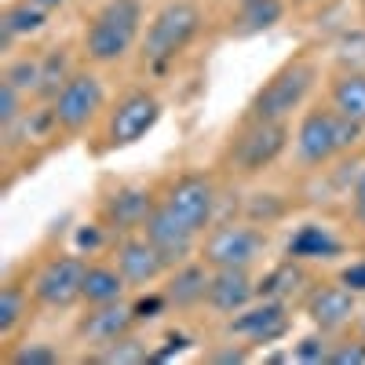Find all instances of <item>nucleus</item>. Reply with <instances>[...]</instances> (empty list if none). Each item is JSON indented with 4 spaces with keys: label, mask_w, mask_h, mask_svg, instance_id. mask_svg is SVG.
<instances>
[{
    "label": "nucleus",
    "mask_w": 365,
    "mask_h": 365,
    "mask_svg": "<svg viewBox=\"0 0 365 365\" xmlns=\"http://www.w3.org/2000/svg\"><path fill=\"white\" fill-rule=\"evenodd\" d=\"M354 216L365 223V172H361L358 182H354Z\"/></svg>",
    "instance_id": "35"
},
{
    "label": "nucleus",
    "mask_w": 365,
    "mask_h": 365,
    "mask_svg": "<svg viewBox=\"0 0 365 365\" xmlns=\"http://www.w3.org/2000/svg\"><path fill=\"white\" fill-rule=\"evenodd\" d=\"M292 358H296V361H329V344L318 340V336H307V340L296 344Z\"/></svg>",
    "instance_id": "33"
},
{
    "label": "nucleus",
    "mask_w": 365,
    "mask_h": 365,
    "mask_svg": "<svg viewBox=\"0 0 365 365\" xmlns=\"http://www.w3.org/2000/svg\"><path fill=\"white\" fill-rule=\"evenodd\" d=\"M299 282H303V270H299V267H292V263H285V267L270 270L267 278H263L259 296H263V299H282V296L296 292V289H299Z\"/></svg>",
    "instance_id": "27"
},
{
    "label": "nucleus",
    "mask_w": 365,
    "mask_h": 365,
    "mask_svg": "<svg viewBox=\"0 0 365 365\" xmlns=\"http://www.w3.org/2000/svg\"><path fill=\"white\" fill-rule=\"evenodd\" d=\"M354 296L358 292H351L344 282L340 285H322L307 299V314H311V322L322 332H332V329H340V325H347L354 318V307H358Z\"/></svg>",
    "instance_id": "16"
},
{
    "label": "nucleus",
    "mask_w": 365,
    "mask_h": 365,
    "mask_svg": "<svg viewBox=\"0 0 365 365\" xmlns=\"http://www.w3.org/2000/svg\"><path fill=\"white\" fill-rule=\"evenodd\" d=\"M329 365H365V340L361 344H336L329 351Z\"/></svg>",
    "instance_id": "32"
},
{
    "label": "nucleus",
    "mask_w": 365,
    "mask_h": 365,
    "mask_svg": "<svg viewBox=\"0 0 365 365\" xmlns=\"http://www.w3.org/2000/svg\"><path fill=\"white\" fill-rule=\"evenodd\" d=\"M332 110L365 128V73H344L332 84Z\"/></svg>",
    "instance_id": "19"
},
{
    "label": "nucleus",
    "mask_w": 365,
    "mask_h": 365,
    "mask_svg": "<svg viewBox=\"0 0 365 365\" xmlns=\"http://www.w3.org/2000/svg\"><path fill=\"white\" fill-rule=\"evenodd\" d=\"M150 354H146V344H139L135 336H120L106 347H99V354H91V361L99 365H143Z\"/></svg>",
    "instance_id": "24"
},
{
    "label": "nucleus",
    "mask_w": 365,
    "mask_h": 365,
    "mask_svg": "<svg viewBox=\"0 0 365 365\" xmlns=\"http://www.w3.org/2000/svg\"><path fill=\"white\" fill-rule=\"evenodd\" d=\"M4 81H11L19 91H37V81H41V63L34 58H19L4 70Z\"/></svg>",
    "instance_id": "29"
},
{
    "label": "nucleus",
    "mask_w": 365,
    "mask_h": 365,
    "mask_svg": "<svg viewBox=\"0 0 365 365\" xmlns=\"http://www.w3.org/2000/svg\"><path fill=\"white\" fill-rule=\"evenodd\" d=\"M201 29V8L190 0H168V4L154 15L143 41V58L150 66H165L172 58L187 51V44L197 37Z\"/></svg>",
    "instance_id": "3"
},
{
    "label": "nucleus",
    "mask_w": 365,
    "mask_h": 365,
    "mask_svg": "<svg viewBox=\"0 0 365 365\" xmlns=\"http://www.w3.org/2000/svg\"><path fill=\"white\" fill-rule=\"evenodd\" d=\"M22 318H26V292H22V285H4L0 289V336H11Z\"/></svg>",
    "instance_id": "26"
},
{
    "label": "nucleus",
    "mask_w": 365,
    "mask_h": 365,
    "mask_svg": "<svg viewBox=\"0 0 365 365\" xmlns=\"http://www.w3.org/2000/svg\"><path fill=\"white\" fill-rule=\"evenodd\" d=\"M19 103H22V91L11 81H0V125H4V128H11L15 120L22 117Z\"/></svg>",
    "instance_id": "30"
},
{
    "label": "nucleus",
    "mask_w": 365,
    "mask_h": 365,
    "mask_svg": "<svg viewBox=\"0 0 365 365\" xmlns=\"http://www.w3.org/2000/svg\"><path fill=\"white\" fill-rule=\"evenodd\" d=\"M117 270L125 274L128 285H150V282H158L161 274L168 270V263L158 252L154 241L143 234V237H125L117 245Z\"/></svg>",
    "instance_id": "13"
},
{
    "label": "nucleus",
    "mask_w": 365,
    "mask_h": 365,
    "mask_svg": "<svg viewBox=\"0 0 365 365\" xmlns=\"http://www.w3.org/2000/svg\"><path fill=\"white\" fill-rule=\"evenodd\" d=\"M361 132V125L340 117L336 110H311L296 128V154L303 165H325L344 150H351Z\"/></svg>",
    "instance_id": "4"
},
{
    "label": "nucleus",
    "mask_w": 365,
    "mask_h": 365,
    "mask_svg": "<svg viewBox=\"0 0 365 365\" xmlns=\"http://www.w3.org/2000/svg\"><path fill=\"white\" fill-rule=\"evenodd\" d=\"M289 146V128L285 120H249V128H241L237 139L230 143V161L237 172H263L285 154Z\"/></svg>",
    "instance_id": "5"
},
{
    "label": "nucleus",
    "mask_w": 365,
    "mask_h": 365,
    "mask_svg": "<svg viewBox=\"0 0 365 365\" xmlns=\"http://www.w3.org/2000/svg\"><path fill=\"white\" fill-rule=\"evenodd\" d=\"M103 81L96 73H73L66 81V88L55 96L51 103V113H55V125L63 132H81L91 125V117L103 110Z\"/></svg>",
    "instance_id": "6"
},
{
    "label": "nucleus",
    "mask_w": 365,
    "mask_h": 365,
    "mask_svg": "<svg viewBox=\"0 0 365 365\" xmlns=\"http://www.w3.org/2000/svg\"><path fill=\"white\" fill-rule=\"evenodd\" d=\"M11 361H15V365H55L58 354H55L51 347H44V344H29V347H19V351L11 354Z\"/></svg>",
    "instance_id": "31"
},
{
    "label": "nucleus",
    "mask_w": 365,
    "mask_h": 365,
    "mask_svg": "<svg viewBox=\"0 0 365 365\" xmlns=\"http://www.w3.org/2000/svg\"><path fill=\"white\" fill-rule=\"evenodd\" d=\"M29 4H37V8H44V11H51V8H63L66 0H29Z\"/></svg>",
    "instance_id": "37"
},
{
    "label": "nucleus",
    "mask_w": 365,
    "mask_h": 365,
    "mask_svg": "<svg viewBox=\"0 0 365 365\" xmlns=\"http://www.w3.org/2000/svg\"><path fill=\"white\" fill-rule=\"evenodd\" d=\"M143 230H146V237L158 245V252L165 256L168 267H179L182 259L190 256L194 241H197V234H194L187 223H182V220H175L165 205H158L154 212H150V220H146Z\"/></svg>",
    "instance_id": "12"
},
{
    "label": "nucleus",
    "mask_w": 365,
    "mask_h": 365,
    "mask_svg": "<svg viewBox=\"0 0 365 365\" xmlns=\"http://www.w3.org/2000/svg\"><path fill=\"white\" fill-rule=\"evenodd\" d=\"M267 249V237L256 227H216L205 241V263L208 267H252Z\"/></svg>",
    "instance_id": "8"
},
{
    "label": "nucleus",
    "mask_w": 365,
    "mask_h": 365,
    "mask_svg": "<svg viewBox=\"0 0 365 365\" xmlns=\"http://www.w3.org/2000/svg\"><path fill=\"white\" fill-rule=\"evenodd\" d=\"M161 120V103L154 91H128L113 110H110V125H106V139L110 146H132L139 143L150 128Z\"/></svg>",
    "instance_id": "7"
},
{
    "label": "nucleus",
    "mask_w": 365,
    "mask_h": 365,
    "mask_svg": "<svg viewBox=\"0 0 365 365\" xmlns=\"http://www.w3.org/2000/svg\"><path fill=\"white\" fill-rule=\"evenodd\" d=\"M165 303V296H154V299H146V303H139L135 307V318H154V311Z\"/></svg>",
    "instance_id": "36"
},
{
    "label": "nucleus",
    "mask_w": 365,
    "mask_h": 365,
    "mask_svg": "<svg viewBox=\"0 0 365 365\" xmlns=\"http://www.w3.org/2000/svg\"><path fill=\"white\" fill-rule=\"evenodd\" d=\"M143 8L139 0H110V4L91 19L84 34V51L91 63H117L125 58L139 37Z\"/></svg>",
    "instance_id": "1"
},
{
    "label": "nucleus",
    "mask_w": 365,
    "mask_h": 365,
    "mask_svg": "<svg viewBox=\"0 0 365 365\" xmlns=\"http://www.w3.org/2000/svg\"><path fill=\"white\" fill-rule=\"evenodd\" d=\"M336 63L351 73H365V29H351L336 44Z\"/></svg>",
    "instance_id": "28"
},
{
    "label": "nucleus",
    "mask_w": 365,
    "mask_h": 365,
    "mask_svg": "<svg viewBox=\"0 0 365 365\" xmlns=\"http://www.w3.org/2000/svg\"><path fill=\"white\" fill-rule=\"evenodd\" d=\"M44 8L29 4V0H19V4H11L4 11V22H0V34H4V48L15 41V37H26V34H37V29L44 26Z\"/></svg>",
    "instance_id": "22"
},
{
    "label": "nucleus",
    "mask_w": 365,
    "mask_h": 365,
    "mask_svg": "<svg viewBox=\"0 0 365 365\" xmlns=\"http://www.w3.org/2000/svg\"><path fill=\"white\" fill-rule=\"evenodd\" d=\"M336 252H340V241L332 237L325 227H314V223L299 227L292 234V241H289V256L292 259H329Z\"/></svg>",
    "instance_id": "20"
},
{
    "label": "nucleus",
    "mask_w": 365,
    "mask_h": 365,
    "mask_svg": "<svg viewBox=\"0 0 365 365\" xmlns=\"http://www.w3.org/2000/svg\"><path fill=\"white\" fill-rule=\"evenodd\" d=\"M340 282L351 289V292H365V259H358V263H351L344 274H340Z\"/></svg>",
    "instance_id": "34"
},
{
    "label": "nucleus",
    "mask_w": 365,
    "mask_h": 365,
    "mask_svg": "<svg viewBox=\"0 0 365 365\" xmlns=\"http://www.w3.org/2000/svg\"><path fill=\"white\" fill-rule=\"evenodd\" d=\"M125 289H128V282L117 267H88V274H84V299L91 303V307H99V303H117L120 296H125Z\"/></svg>",
    "instance_id": "21"
},
{
    "label": "nucleus",
    "mask_w": 365,
    "mask_h": 365,
    "mask_svg": "<svg viewBox=\"0 0 365 365\" xmlns=\"http://www.w3.org/2000/svg\"><path fill=\"white\" fill-rule=\"evenodd\" d=\"M256 292L259 289L249 278V267H216L208 282V307L220 314H237L249 307Z\"/></svg>",
    "instance_id": "14"
},
{
    "label": "nucleus",
    "mask_w": 365,
    "mask_h": 365,
    "mask_svg": "<svg viewBox=\"0 0 365 365\" xmlns=\"http://www.w3.org/2000/svg\"><path fill=\"white\" fill-rule=\"evenodd\" d=\"M230 336L241 340H252V344H274L289 332V314H285V303L282 299H263L256 307L237 311L227 325Z\"/></svg>",
    "instance_id": "11"
},
{
    "label": "nucleus",
    "mask_w": 365,
    "mask_h": 365,
    "mask_svg": "<svg viewBox=\"0 0 365 365\" xmlns=\"http://www.w3.org/2000/svg\"><path fill=\"white\" fill-rule=\"evenodd\" d=\"M135 322V307H125V303H99L96 311H88L77 325V332L91 344V347H106L120 336H128V329Z\"/></svg>",
    "instance_id": "15"
},
{
    "label": "nucleus",
    "mask_w": 365,
    "mask_h": 365,
    "mask_svg": "<svg viewBox=\"0 0 365 365\" xmlns=\"http://www.w3.org/2000/svg\"><path fill=\"white\" fill-rule=\"evenodd\" d=\"M154 197L150 190H139V187H125L117 190L110 201H106V220L117 227V230H132V227H146L150 212H154Z\"/></svg>",
    "instance_id": "17"
},
{
    "label": "nucleus",
    "mask_w": 365,
    "mask_h": 365,
    "mask_svg": "<svg viewBox=\"0 0 365 365\" xmlns=\"http://www.w3.org/2000/svg\"><path fill=\"white\" fill-rule=\"evenodd\" d=\"M70 77H73V73L66 70V55H63V51L44 55V63H41V81H37V96H44V99L55 103V96L66 88Z\"/></svg>",
    "instance_id": "25"
},
{
    "label": "nucleus",
    "mask_w": 365,
    "mask_h": 365,
    "mask_svg": "<svg viewBox=\"0 0 365 365\" xmlns=\"http://www.w3.org/2000/svg\"><path fill=\"white\" fill-rule=\"evenodd\" d=\"M314 81H318V66L311 63V58H292V63H285L252 96L249 117L252 120H285L292 110L303 106V99L311 96Z\"/></svg>",
    "instance_id": "2"
},
{
    "label": "nucleus",
    "mask_w": 365,
    "mask_h": 365,
    "mask_svg": "<svg viewBox=\"0 0 365 365\" xmlns=\"http://www.w3.org/2000/svg\"><path fill=\"white\" fill-rule=\"evenodd\" d=\"M175 220H182L194 234H201L212 223V212H216V187L205 175H182L179 182H172L165 201H161Z\"/></svg>",
    "instance_id": "10"
},
{
    "label": "nucleus",
    "mask_w": 365,
    "mask_h": 365,
    "mask_svg": "<svg viewBox=\"0 0 365 365\" xmlns=\"http://www.w3.org/2000/svg\"><path fill=\"white\" fill-rule=\"evenodd\" d=\"M285 15V4L282 0H245V8L237 15V34H263L274 22H282Z\"/></svg>",
    "instance_id": "23"
},
{
    "label": "nucleus",
    "mask_w": 365,
    "mask_h": 365,
    "mask_svg": "<svg viewBox=\"0 0 365 365\" xmlns=\"http://www.w3.org/2000/svg\"><path fill=\"white\" fill-rule=\"evenodd\" d=\"M208 282H212V274L201 263H182L172 274V282L165 289V299L175 303V307H194V303L208 299Z\"/></svg>",
    "instance_id": "18"
},
{
    "label": "nucleus",
    "mask_w": 365,
    "mask_h": 365,
    "mask_svg": "<svg viewBox=\"0 0 365 365\" xmlns=\"http://www.w3.org/2000/svg\"><path fill=\"white\" fill-rule=\"evenodd\" d=\"M84 274H88V263L81 256H55L37 274L34 296L44 307H73L77 299H84Z\"/></svg>",
    "instance_id": "9"
},
{
    "label": "nucleus",
    "mask_w": 365,
    "mask_h": 365,
    "mask_svg": "<svg viewBox=\"0 0 365 365\" xmlns=\"http://www.w3.org/2000/svg\"><path fill=\"white\" fill-rule=\"evenodd\" d=\"M361 332H365V318H361Z\"/></svg>",
    "instance_id": "38"
}]
</instances>
